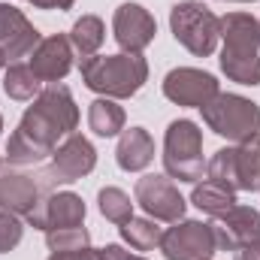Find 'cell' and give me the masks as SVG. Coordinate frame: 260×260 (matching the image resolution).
I'll list each match as a JSON object with an SVG mask.
<instances>
[{
  "instance_id": "1",
  "label": "cell",
  "mask_w": 260,
  "mask_h": 260,
  "mask_svg": "<svg viewBox=\"0 0 260 260\" xmlns=\"http://www.w3.org/2000/svg\"><path fill=\"white\" fill-rule=\"evenodd\" d=\"M76 124H79V109H76L70 88L58 85V82H49L34 97V106H27V112L21 115L18 130L27 139H34L37 145L55 151L58 139L70 136L76 130Z\"/></svg>"
},
{
  "instance_id": "2",
  "label": "cell",
  "mask_w": 260,
  "mask_h": 260,
  "mask_svg": "<svg viewBox=\"0 0 260 260\" xmlns=\"http://www.w3.org/2000/svg\"><path fill=\"white\" fill-rule=\"evenodd\" d=\"M79 73H82V82L97 91V94H106L109 100H124L133 97L145 79H148V64L142 55H91V58H82L79 61Z\"/></svg>"
},
{
  "instance_id": "3",
  "label": "cell",
  "mask_w": 260,
  "mask_h": 260,
  "mask_svg": "<svg viewBox=\"0 0 260 260\" xmlns=\"http://www.w3.org/2000/svg\"><path fill=\"white\" fill-rule=\"evenodd\" d=\"M164 170L170 179L179 182H200L206 176V160H203V130L194 121L179 118L167 127L164 136Z\"/></svg>"
},
{
  "instance_id": "4",
  "label": "cell",
  "mask_w": 260,
  "mask_h": 260,
  "mask_svg": "<svg viewBox=\"0 0 260 260\" xmlns=\"http://www.w3.org/2000/svg\"><path fill=\"white\" fill-rule=\"evenodd\" d=\"M173 37L197 58H209L221 40V18L200 0H182L170 9Z\"/></svg>"
},
{
  "instance_id": "5",
  "label": "cell",
  "mask_w": 260,
  "mask_h": 260,
  "mask_svg": "<svg viewBox=\"0 0 260 260\" xmlns=\"http://www.w3.org/2000/svg\"><path fill=\"white\" fill-rule=\"evenodd\" d=\"M203 121L209 130L230 142H251L260 133V106L239 94H215L203 109Z\"/></svg>"
},
{
  "instance_id": "6",
  "label": "cell",
  "mask_w": 260,
  "mask_h": 260,
  "mask_svg": "<svg viewBox=\"0 0 260 260\" xmlns=\"http://www.w3.org/2000/svg\"><path fill=\"white\" fill-rule=\"evenodd\" d=\"M206 176L230 191H257L260 188V142H239L233 148H218L206 164Z\"/></svg>"
},
{
  "instance_id": "7",
  "label": "cell",
  "mask_w": 260,
  "mask_h": 260,
  "mask_svg": "<svg viewBox=\"0 0 260 260\" xmlns=\"http://www.w3.org/2000/svg\"><path fill=\"white\" fill-rule=\"evenodd\" d=\"M94 167H97V151H94V145H91L82 133H70L64 142L55 148L52 164L37 176L40 191H52V188H58V185H73V182L85 179Z\"/></svg>"
},
{
  "instance_id": "8",
  "label": "cell",
  "mask_w": 260,
  "mask_h": 260,
  "mask_svg": "<svg viewBox=\"0 0 260 260\" xmlns=\"http://www.w3.org/2000/svg\"><path fill=\"white\" fill-rule=\"evenodd\" d=\"M157 248L167 260H209L218 251L215 227L203 221H176V227L164 230Z\"/></svg>"
},
{
  "instance_id": "9",
  "label": "cell",
  "mask_w": 260,
  "mask_h": 260,
  "mask_svg": "<svg viewBox=\"0 0 260 260\" xmlns=\"http://www.w3.org/2000/svg\"><path fill=\"white\" fill-rule=\"evenodd\" d=\"M136 203L145 209L148 218L154 221H182L185 215V197L170 182V176H142L133 188Z\"/></svg>"
},
{
  "instance_id": "10",
  "label": "cell",
  "mask_w": 260,
  "mask_h": 260,
  "mask_svg": "<svg viewBox=\"0 0 260 260\" xmlns=\"http://www.w3.org/2000/svg\"><path fill=\"white\" fill-rule=\"evenodd\" d=\"M218 91V79L206 70H194V67H179L170 70L164 79V97L173 100L176 106H194L203 109Z\"/></svg>"
},
{
  "instance_id": "11",
  "label": "cell",
  "mask_w": 260,
  "mask_h": 260,
  "mask_svg": "<svg viewBox=\"0 0 260 260\" xmlns=\"http://www.w3.org/2000/svg\"><path fill=\"white\" fill-rule=\"evenodd\" d=\"M112 34L115 43L127 52V55H142V49H148L154 43L157 24L151 18V12L139 3H121L112 15Z\"/></svg>"
},
{
  "instance_id": "12",
  "label": "cell",
  "mask_w": 260,
  "mask_h": 260,
  "mask_svg": "<svg viewBox=\"0 0 260 260\" xmlns=\"http://www.w3.org/2000/svg\"><path fill=\"white\" fill-rule=\"evenodd\" d=\"M85 221V203L79 194H49L43 197L30 212H27V224L37 230H61V227H82Z\"/></svg>"
},
{
  "instance_id": "13",
  "label": "cell",
  "mask_w": 260,
  "mask_h": 260,
  "mask_svg": "<svg viewBox=\"0 0 260 260\" xmlns=\"http://www.w3.org/2000/svg\"><path fill=\"white\" fill-rule=\"evenodd\" d=\"M40 46V30L27 21V15L9 3H0V52L6 61L30 58Z\"/></svg>"
},
{
  "instance_id": "14",
  "label": "cell",
  "mask_w": 260,
  "mask_h": 260,
  "mask_svg": "<svg viewBox=\"0 0 260 260\" xmlns=\"http://www.w3.org/2000/svg\"><path fill=\"white\" fill-rule=\"evenodd\" d=\"M40 182L27 173H18L6 157L0 160V212L24 215L40 203Z\"/></svg>"
},
{
  "instance_id": "15",
  "label": "cell",
  "mask_w": 260,
  "mask_h": 260,
  "mask_svg": "<svg viewBox=\"0 0 260 260\" xmlns=\"http://www.w3.org/2000/svg\"><path fill=\"white\" fill-rule=\"evenodd\" d=\"M215 227V242L221 251H236L260 236V212L251 206H233L227 215L218 218Z\"/></svg>"
},
{
  "instance_id": "16",
  "label": "cell",
  "mask_w": 260,
  "mask_h": 260,
  "mask_svg": "<svg viewBox=\"0 0 260 260\" xmlns=\"http://www.w3.org/2000/svg\"><path fill=\"white\" fill-rule=\"evenodd\" d=\"M70 67H73V46L64 34L40 40V46L30 55V70L40 76V82H61L70 73Z\"/></svg>"
},
{
  "instance_id": "17",
  "label": "cell",
  "mask_w": 260,
  "mask_h": 260,
  "mask_svg": "<svg viewBox=\"0 0 260 260\" xmlns=\"http://www.w3.org/2000/svg\"><path fill=\"white\" fill-rule=\"evenodd\" d=\"M221 40L227 55H257L260 52V21L248 12H230L221 18Z\"/></svg>"
},
{
  "instance_id": "18",
  "label": "cell",
  "mask_w": 260,
  "mask_h": 260,
  "mask_svg": "<svg viewBox=\"0 0 260 260\" xmlns=\"http://www.w3.org/2000/svg\"><path fill=\"white\" fill-rule=\"evenodd\" d=\"M115 160L124 173H139L154 160V139L148 136L145 127H130L121 130L118 148H115Z\"/></svg>"
},
{
  "instance_id": "19",
  "label": "cell",
  "mask_w": 260,
  "mask_h": 260,
  "mask_svg": "<svg viewBox=\"0 0 260 260\" xmlns=\"http://www.w3.org/2000/svg\"><path fill=\"white\" fill-rule=\"evenodd\" d=\"M191 203H194L200 212H206V215H212V218H221V215H227V212L236 206V191H230V188H224V185L206 179L203 185L194 188Z\"/></svg>"
},
{
  "instance_id": "20",
  "label": "cell",
  "mask_w": 260,
  "mask_h": 260,
  "mask_svg": "<svg viewBox=\"0 0 260 260\" xmlns=\"http://www.w3.org/2000/svg\"><path fill=\"white\" fill-rule=\"evenodd\" d=\"M88 127L94 130L97 136H118L121 130H124V109L115 103V100H109V97H100V100H94L91 103V109H88Z\"/></svg>"
},
{
  "instance_id": "21",
  "label": "cell",
  "mask_w": 260,
  "mask_h": 260,
  "mask_svg": "<svg viewBox=\"0 0 260 260\" xmlns=\"http://www.w3.org/2000/svg\"><path fill=\"white\" fill-rule=\"evenodd\" d=\"M103 40H106V27H103V21H100L97 15H82V18L73 24V30H70V46H73L82 58L97 55V49L103 46Z\"/></svg>"
},
{
  "instance_id": "22",
  "label": "cell",
  "mask_w": 260,
  "mask_h": 260,
  "mask_svg": "<svg viewBox=\"0 0 260 260\" xmlns=\"http://www.w3.org/2000/svg\"><path fill=\"white\" fill-rule=\"evenodd\" d=\"M118 230H121V239L133 251H151L160 245V236H164V230L154 224V218H130Z\"/></svg>"
},
{
  "instance_id": "23",
  "label": "cell",
  "mask_w": 260,
  "mask_h": 260,
  "mask_svg": "<svg viewBox=\"0 0 260 260\" xmlns=\"http://www.w3.org/2000/svg\"><path fill=\"white\" fill-rule=\"evenodd\" d=\"M40 76L30 70V64H12L3 76V91L12 100H34L43 88H40Z\"/></svg>"
},
{
  "instance_id": "24",
  "label": "cell",
  "mask_w": 260,
  "mask_h": 260,
  "mask_svg": "<svg viewBox=\"0 0 260 260\" xmlns=\"http://www.w3.org/2000/svg\"><path fill=\"white\" fill-rule=\"evenodd\" d=\"M49 154H55V151L37 145L34 139H27L18 127H15V133H12L9 142H6V160H9L12 167H34V164H43Z\"/></svg>"
},
{
  "instance_id": "25",
  "label": "cell",
  "mask_w": 260,
  "mask_h": 260,
  "mask_svg": "<svg viewBox=\"0 0 260 260\" xmlns=\"http://www.w3.org/2000/svg\"><path fill=\"white\" fill-rule=\"evenodd\" d=\"M221 70L230 82L239 85H260V58L257 55H227L221 52Z\"/></svg>"
},
{
  "instance_id": "26",
  "label": "cell",
  "mask_w": 260,
  "mask_h": 260,
  "mask_svg": "<svg viewBox=\"0 0 260 260\" xmlns=\"http://www.w3.org/2000/svg\"><path fill=\"white\" fill-rule=\"evenodd\" d=\"M97 203H100V215L106 218V221H112V224H124L133 218V203H130V197L121 191V188H103L100 194H97Z\"/></svg>"
},
{
  "instance_id": "27",
  "label": "cell",
  "mask_w": 260,
  "mask_h": 260,
  "mask_svg": "<svg viewBox=\"0 0 260 260\" xmlns=\"http://www.w3.org/2000/svg\"><path fill=\"white\" fill-rule=\"evenodd\" d=\"M46 245L52 254H67V251H82L91 248V236L85 227H61L46 233Z\"/></svg>"
},
{
  "instance_id": "28",
  "label": "cell",
  "mask_w": 260,
  "mask_h": 260,
  "mask_svg": "<svg viewBox=\"0 0 260 260\" xmlns=\"http://www.w3.org/2000/svg\"><path fill=\"white\" fill-rule=\"evenodd\" d=\"M21 236H24L21 218L12 215V212H0V254L12 251V248L21 242Z\"/></svg>"
},
{
  "instance_id": "29",
  "label": "cell",
  "mask_w": 260,
  "mask_h": 260,
  "mask_svg": "<svg viewBox=\"0 0 260 260\" xmlns=\"http://www.w3.org/2000/svg\"><path fill=\"white\" fill-rule=\"evenodd\" d=\"M94 254H97V260H145V257H139V254H130V251H124L121 245L94 248Z\"/></svg>"
},
{
  "instance_id": "30",
  "label": "cell",
  "mask_w": 260,
  "mask_h": 260,
  "mask_svg": "<svg viewBox=\"0 0 260 260\" xmlns=\"http://www.w3.org/2000/svg\"><path fill=\"white\" fill-rule=\"evenodd\" d=\"M233 260H260V236L254 239V242L236 248V251H233Z\"/></svg>"
},
{
  "instance_id": "31",
  "label": "cell",
  "mask_w": 260,
  "mask_h": 260,
  "mask_svg": "<svg viewBox=\"0 0 260 260\" xmlns=\"http://www.w3.org/2000/svg\"><path fill=\"white\" fill-rule=\"evenodd\" d=\"M49 260H97L94 248H82V251H67V254H52Z\"/></svg>"
},
{
  "instance_id": "32",
  "label": "cell",
  "mask_w": 260,
  "mask_h": 260,
  "mask_svg": "<svg viewBox=\"0 0 260 260\" xmlns=\"http://www.w3.org/2000/svg\"><path fill=\"white\" fill-rule=\"evenodd\" d=\"M27 3H34L37 9H70L76 0H27Z\"/></svg>"
},
{
  "instance_id": "33",
  "label": "cell",
  "mask_w": 260,
  "mask_h": 260,
  "mask_svg": "<svg viewBox=\"0 0 260 260\" xmlns=\"http://www.w3.org/2000/svg\"><path fill=\"white\" fill-rule=\"evenodd\" d=\"M3 67H6V55H3V52H0V70H3Z\"/></svg>"
},
{
  "instance_id": "34",
  "label": "cell",
  "mask_w": 260,
  "mask_h": 260,
  "mask_svg": "<svg viewBox=\"0 0 260 260\" xmlns=\"http://www.w3.org/2000/svg\"><path fill=\"white\" fill-rule=\"evenodd\" d=\"M0 130H3V115H0Z\"/></svg>"
},
{
  "instance_id": "35",
  "label": "cell",
  "mask_w": 260,
  "mask_h": 260,
  "mask_svg": "<svg viewBox=\"0 0 260 260\" xmlns=\"http://www.w3.org/2000/svg\"><path fill=\"white\" fill-rule=\"evenodd\" d=\"M239 3H251V0H239Z\"/></svg>"
},
{
  "instance_id": "36",
  "label": "cell",
  "mask_w": 260,
  "mask_h": 260,
  "mask_svg": "<svg viewBox=\"0 0 260 260\" xmlns=\"http://www.w3.org/2000/svg\"><path fill=\"white\" fill-rule=\"evenodd\" d=\"M257 142H260V133H257Z\"/></svg>"
},
{
  "instance_id": "37",
  "label": "cell",
  "mask_w": 260,
  "mask_h": 260,
  "mask_svg": "<svg viewBox=\"0 0 260 260\" xmlns=\"http://www.w3.org/2000/svg\"><path fill=\"white\" fill-rule=\"evenodd\" d=\"M257 191H260V188H257Z\"/></svg>"
}]
</instances>
